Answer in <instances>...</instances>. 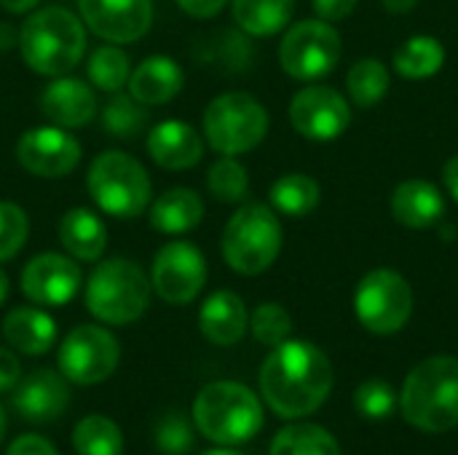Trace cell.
<instances>
[{"instance_id":"49","label":"cell","mask_w":458,"mask_h":455,"mask_svg":"<svg viewBox=\"0 0 458 455\" xmlns=\"http://www.w3.org/2000/svg\"><path fill=\"white\" fill-rule=\"evenodd\" d=\"M3 437H5V413L0 408V442H3Z\"/></svg>"},{"instance_id":"25","label":"cell","mask_w":458,"mask_h":455,"mask_svg":"<svg viewBox=\"0 0 458 455\" xmlns=\"http://www.w3.org/2000/svg\"><path fill=\"white\" fill-rule=\"evenodd\" d=\"M148 220L158 233L180 236L199 228V223L204 220V201L191 188H172L150 204Z\"/></svg>"},{"instance_id":"26","label":"cell","mask_w":458,"mask_h":455,"mask_svg":"<svg viewBox=\"0 0 458 455\" xmlns=\"http://www.w3.org/2000/svg\"><path fill=\"white\" fill-rule=\"evenodd\" d=\"M233 21L255 38H271L282 32L293 13L295 0H231Z\"/></svg>"},{"instance_id":"37","label":"cell","mask_w":458,"mask_h":455,"mask_svg":"<svg viewBox=\"0 0 458 455\" xmlns=\"http://www.w3.org/2000/svg\"><path fill=\"white\" fill-rule=\"evenodd\" d=\"M354 408L360 410V416H365L370 421H381V418L392 416V410L397 408L394 389L381 378H370V381L360 383V389L354 392Z\"/></svg>"},{"instance_id":"29","label":"cell","mask_w":458,"mask_h":455,"mask_svg":"<svg viewBox=\"0 0 458 455\" xmlns=\"http://www.w3.org/2000/svg\"><path fill=\"white\" fill-rule=\"evenodd\" d=\"M389 86H392V72L389 67L381 62V59H373V56H365L360 62H354L346 72V91H349V99L368 110V107H376L386 94H389Z\"/></svg>"},{"instance_id":"21","label":"cell","mask_w":458,"mask_h":455,"mask_svg":"<svg viewBox=\"0 0 458 455\" xmlns=\"http://www.w3.org/2000/svg\"><path fill=\"white\" fill-rule=\"evenodd\" d=\"M250 327L244 300L231 290L212 292L199 311V330L215 346H233Z\"/></svg>"},{"instance_id":"44","label":"cell","mask_w":458,"mask_h":455,"mask_svg":"<svg viewBox=\"0 0 458 455\" xmlns=\"http://www.w3.org/2000/svg\"><path fill=\"white\" fill-rule=\"evenodd\" d=\"M16 43H19V32L8 21H0V51H8Z\"/></svg>"},{"instance_id":"45","label":"cell","mask_w":458,"mask_h":455,"mask_svg":"<svg viewBox=\"0 0 458 455\" xmlns=\"http://www.w3.org/2000/svg\"><path fill=\"white\" fill-rule=\"evenodd\" d=\"M40 0H0V5L8 11V13H27L38 5Z\"/></svg>"},{"instance_id":"20","label":"cell","mask_w":458,"mask_h":455,"mask_svg":"<svg viewBox=\"0 0 458 455\" xmlns=\"http://www.w3.org/2000/svg\"><path fill=\"white\" fill-rule=\"evenodd\" d=\"M389 209L400 225L411 231H427L443 223L445 196L429 180H405L392 190Z\"/></svg>"},{"instance_id":"43","label":"cell","mask_w":458,"mask_h":455,"mask_svg":"<svg viewBox=\"0 0 458 455\" xmlns=\"http://www.w3.org/2000/svg\"><path fill=\"white\" fill-rule=\"evenodd\" d=\"M443 182H445L448 196L458 204V153L445 161V166H443Z\"/></svg>"},{"instance_id":"38","label":"cell","mask_w":458,"mask_h":455,"mask_svg":"<svg viewBox=\"0 0 458 455\" xmlns=\"http://www.w3.org/2000/svg\"><path fill=\"white\" fill-rule=\"evenodd\" d=\"M156 445L158 451L166 455H185L193 445V432L185 416L174 413L161 418V424L156 426Z\"/></svg>"},{"instance_id":"33","label":"cell","mask_w":458,"mask_h":455,"mask_svg":"<svg viewBox=\"0 0 458 455\" xmlns=\"http://www.w3.org/2000/svg\"><path fill=\"white\" fill-rule=\"evenodd\" d=\"M148 126V110L131 94H118L102 107V129L115 139H134Z\"/></svg>"},{"instance_id":"40","label":"cell","mask_w":458,"mask_h":455,"mask_svg":"<svg viewBox=\"0 0 458 455\" xmlns=\"http://www.w3.org/2000/svg\"><path fill=\"white\" fill-rule=\"evenodd\" d=\"M311 3H314V11H317L319 19H325V21H344L346 16L354 13L360 0H311Z\"/></svg>"},{"instance_id":"4","label":"cell","mask_w":458,"mask_h":455,"mask_svg":"<svg viewBox=\"0 0 458 455\" xmlns=\"http://www.w3.org/2000/svg\"><path fill=\"white\" fill-rule=\"evenodd\" d=\"M193 421L209 442L231 448L250 442L263 429V408L244 383L215 381L199 392L193 402Z\"/></svg>"},{"instance_id":"13","label":"cell","mask_w":458,"mask_h":455,"mask_svg":"<svg viewBox=\"0 0 458 455\" xmlns=\"http://www.w3.org/2000/svg\"><path fill=\"white\" fill-rule=\"evenodd\" d=\"M290 123L311 142H333L352 123V102L333 86H306L290 99Z\"/></svg>"},{"instance_id":"47","label":"cell","mask_w":458,"mask_h":455,"mask_svg":"<svg viewBox=\"0 0 458 455\" xmlns=\"http://www.w3.org/2000/svg\"><path fill=\"white\" fill-rule=\"evenodd\" d=\"M5 298H8V276L0 271V306L5 303Z\"/></svg>"},{"instance_id":"27","label":"cell","mask_w":458,"mask_h":455,"mask_svg":"<svg viewBox=\"0 0 458 455\" xmlns=\"http://www.w3.org/2000/svg\"><path fill=\"white\" fill-rule=\"evenodd\" d=\"M445 64V46L432 35H413L408 38L392 56V67L397 75L408 80H424L443 70Z\"/></svg>"},{"instance_id":"36","label":"cell","mask_w":458,"mask_h":455,"mask_svg":"<svg viewBox=\"0 0 458 455\" xmlns=\"http://www.w3.org/2000/svg\"><path fill=\"white\" fill-rule=\"evenodd\" d=\"M30 236V220L27 212L19 204L0 201V263L13 260Z\"/></svg>"},{"instance_id":"1","label":"cell","mask_w":458,"mask_h":455,"mask_svg":"<svg viewBox=\"0 0 458 455\" xmlns=\"http://www.w3.org/2000/svg\"><path fill=\"white\" fill-rule=\"evenodd\" d=\"M260 392L276 416L306 418L330 397L333 365L314 343L284 341L260 367Z\"/></svg>"},{"instance_id":"8","label":"cell","mask_w":458,"mask_h":455,"mask_svg":"<svg viewBox=\"0 0 458 455\" xmlns=\"http://www.w3.org/2000/svg\"><path fill=\"white\" fill-rule=\"evenodd\" d=\"M268 134V110L247 91H225L204 110V137L220 156L255 150Z\"/></svg>"},{"instance_id":"14","label":"cell","mask_w":458,"mask_h":455,"mask_svg":"<svg viewBox=\"0 0 458 455\" xmlns=\"http://www.w3.org/2000/svg\"><path fill=\"white\" fill-rule=\"evenodd\" d=\"M16 161L35 177H67L81 164V142L62 126H35L19 137Z\"/></svg>"},{"instance_id":"11","label":"cell","mask_w":458,"mask_h":455,"mask_svg":"<svg viewBox=\"0 0 458 455\" xmlns=\"http://www.w3.org/2000/svg\"><path fill=\"white\" fill-rule=\"evenodd\" d=\"M121 359L118 341L97 324H81L70 330L59 346V373L78 386H97L107 381Z\"/></svg>"},{"instance_id":"15","label":"cell","mask_w":458,"mask_h":455,"mask_svg":"<svg viewBox=\"0 0 458 455\" xmlns=\"http://www.w3.org/2000/svg\"><path fill=\"white\" fill-rule=\"evenodd\" d=\"M83 284L81 265L75 257L59 255V252H43L35 255L24 271H21V292L27 300L38 306H67Z\"/></svg>"},{"instance_id":"34","label":"cell","mask_w":458,"mask_h":455,"mask_svg":"<svg viewBox=\"0 0 458 455\" xmlns=\"http://www.w3.org/2000/svg\"><path fill=\"white\" fill-rule=\"evenodd\" d=\"M207 188L220 204H239L250 193V174L236 156H223L207 172Z\"/></svg>"},{"instance_id":"6","label":"cell","mask_w":458,"mask_h":455,"mask_svg":"<svg viewBox=\"0 0 458 455\" xmlns=\"http://www.w3.org/2000/svg\"><path fill=\"white\" fill-rule=\"evenodd\" d=\"M284 231L279 215L268 204H244L233 212L223 231V260L242 276L268 271L282 252Z\"/></svg>"},{"instance_id":"31","label":"cell","mask_w":458,"mask_h":455,"mask_svg":"<svg viewBox=\"0 0 458 455\" xmlns=\"http://www.w3.org/2000/svg\"><path fill=\"white\" fill-rule=\"evenodd\" d=\"M78 455H123V434L107 416H86L72 429Z\"/></svg>"},{"instance_id":"48","label":"cell","mask_w":458,"mask_h":455,"mask_svg":"<svg viewBox=\"0 0 458 455\" xmlns=\"http://www.w3.org/2000/svg\"><path fill=\"white\" fill-rule=\"evenodd\" d=\"M204 455H242L239 451H231V448H220V451H209V453Z\"/></svg>"},{"instance_id":"30","label":"cell","mask_w":458,"mask_h":455,"mask_svg":"<svg viewBox=\"0 0 458 455\" xmlns=\"http://www.w3.org/2000/svg\"><path fill=\"white\" fill-rule=\"evenodd\" d=\"M271 455H341V448L335 437L317 424H290L274 437Z\"/></svg>"},{"instance_id":"28","label":"cell","mask_w":458,"mask_h":455,"mask_svg":"<svg viewBox=\"0 0 458 455\" xmlns=\"http://www.w3.org/2000/svg\"><path fill=\"white\" fill-rule=\"evenodd\" d=\"M319 198H322L319 182L314 177H309V174H301V172L282 174L271 185V193H268L271 209L276 215H284V217H293V220L311 215L319 206Z\"/></svg>"},{"instance_id":"35","label":"cell","mask_w":458,"mask_h":455,"mask_svg":"<svg viewBox=\"0 0 458 455\" xmlns=\"http://www.w3.org/2000/svg\"><path fill=\"white\" fill-rule=\"evenodd\" d=\"M250 330H252V335H255L258 343L276 349L284 341H290V335H293V316L279 303H263V306H258L252 311Z\"/></svg>"},{"instance_id":"22","label":"cell","mask_w":458,"mask_h":455,"mask_svg":"<svg viewBox=\"0 0 458 455\" xmlns=\"http://www.w3.org/2000/svg\"><path fill=\"white\" fill-rule=\"evenodd\" d=\"M185 86L182 67L169 56H148L129 75V94L145 107L172 102Z\"/></svg>"},{"instance_id":"2","label":"cell","mask_w":458,"mask_h":455,"mask_svg":"<svg viewBox=\"0 0 458 455\" xmlns=\"http://www.w3.org/2000/svg\"><path fill=\"white\" fill-rule=\"evenodd\" d=\"M16 46L32 72L59 78L81 64L86 54V27L72 11L62 5H46L27 16Z\"/></svg>"},{"instance_id":"41","label":"cell","mask_w":458,"mask_h":455,"mask_svg":"<svg viewBox=\"0 0 458 455\" xmlns=\"http://www.w3.org/2000/svg\"><path fill=\"white\" fill-rule=\"evenodd\" d=\"M21 378V365L13 351L0 349V392H11Z\"/></svg>"},{"instance_id":"46","label":"cell","mask_w":458,"mask_h":455,"mask_svg":"<svg viewBox=\"0 0 458 455\" xmlns=\"http://www.w3.org/2000/svg\"><path fill=\"white\" fill-rule=\"evenodd\" d=\"M381 3L389 13H411L419 5V0H381Z\"/></svg>"},{"instance_id":"7","label":"cell","mask_w":458,"mask_h":455,"mask_svg":"<svg viewBox=\"0 0 458 455\" xmlns=\"http://www.w3.org/2000/svg\"><path fill=\"white\" fill-rule=\"evenodd\" d=\"M86 188L91 201L118 220L140 217L150 206L153 196V182L145 166L123 150L99 153L89 166Z\"/></svg>"},{"instance_id":"17","label":"cell","mask_w":458,"mask_h":455,"mask_svg":"<svg viewBox=\"0 0 458 455\" xmlns=\"http://www.w3.org/2000/svg\"><path fill=\"white\" fill-rule=\"evenodd\" d=\"M11 402L27 424H51L67 410V378L54 370H35L27 378H19Z\"/></svg>"},{"instance_id":"23","label":"cell","mask_w":458,"mask_h":455,"mask_svg":"<svg viewBox=\"0 0 458 455\" xmlns=\"http://www.w3.org/2000/svg\"><path fill=\"white\" fill-rule=\"evenodd\" d=\"M59 241L70 257L94 263L107 249V225L97 212L86 206H75L64 212L59 220Z\"/></svg>"},{"instance_id":"32","label":"cell","mask_w":458,"mask_h":455,"mask_svg":"<svg viewBox=\"0 0 458 455\" xmlns=\"http://www.w3.org/2000/svg\"><path fill=\"white\" fill-rule=\"evenodd\" d=\"M86 72H89L91 86H97V88H102L107 94H115V91H121L129 83L131 59L118 46H99L89 56Z\"/></svg>"},{"instance_id":"12","label":"cell","mask_w":458,"mask_h":455,"mask_svg":"<svg viewBox=\"0 0 458 455\" xmlns=\"http://www.w3.org/2000/svg\"><path fill=\"white\" fill-rule=\"evenodd\" d=\"M150 284L164 303L188 306L207 284V260L188 241H169L158 249L150 271Z\"/></svg>"},{"instance_id":"5","label":"cell","mask_w":458,"mask_h":455,"mask_svg":"<svg viewBox=\"0 0 458 455\" xmlns=\"http://www.w3.org/2000/svg\"><path fill=\"white\" fill-rule=\"evenodd\" d=\"M150 306L148 274L126 257L99 263L86 282V308L105 324H131Z\"/></svg>"},{"instance_id":"42","label":"cell","mask_w":458,"mask_h":455,"mask_svg":"<svg viewBox=\"0 0 458 455\" xmlns=\"http://www.w3.org/2000/svg\"><path fill=\"white\" fill-rule=\"evenodd\" d=\"M228 0H177V5L193 19H212L225 8Z\"/></svg>"},{"instance_id":"10","label":"cell","mask_w":458,"mask_h":455,"mask_svg":"<svg viewBox=\"0 0 458 455\" xmlns=\"http://www.w3.org/2000/svg\"><path fill=\"white\" fill-rule=\"evenodd\" d=\"M344 54L341 32L333 21L306 19L293 24L279 43V64L295 80H317L335 70Z\"/></svg>"},{"instance_id":"19","label":"cell","mask_w":458,"mask_h":455,"mask_svg":"<svg viewBox=\"0 0 458 455\" xmlns=\"http://www.w3.org/2000/svg\"><path fill=\"white\" fill-rule=\"evenodd\" d=\"M148 153L150 158L169 172H185L193 169L204 156V139L201 134L185 123V121H161L148 134Z\"/></svg>"},{"instance_id":"16","label":"cell","mask_w":458,"mask_h":455,"mask_svg":"<svg viewBox=\"0 0 458 455\" xmlns=\"http://www.w3.org/2000/svg\"><path fill=\"white\" fill-rule=\"evenodd\" d=\"M83 24L107 43H134L153 24V0H78Z\"/></svg>"},{"instance_id":"18","label":"cell","mask_w":458,"mask_h":455,"mask_svg":"<svg viewBox=\"0 0 458 455\" xmlns=\"http://www.w3.org/2000/svg\"><path fill=\"white\" fill-rule=\"evenodd\" d=\"M38 105H40V113L54 126H62V129H81L99 110L91 86L81 78H67V75L54 78L43 88Z\"/></svg>"},{"instance_id":"3","label":"cell","mask_w":458,"mask_h":455,"mask_svg":"<svg viewBox=\"0 0 458 455\" xmlns=\"http://www.w3.org/2000/svg\"><path fill=\"white\" fill-rule=\"evenodd\" d=\"M403 416L411 426L440 434L458 426V359L429 357L411 370L403 386Z\"/></svg>"},{"instance_id":"39","label":"cell","mask_w":458,"mask_h":455,"mask_svg":"<svg viewBox=\"0 0 458 455\" xmlns=\"http://www.w3.org/2000/svg\"><path fill=\"white\" fill-rule=\"evenodd\" d=\"M5 455H59V453H56V448H54L46 437H40V434H21V437H16V440L8 445Z\"/></svg>"},{"instance_id":"9","label":"cell","mask_w":458,"mask_h":455,"mask_svg":"<svg viewBox=\"0 0 458 455\" xmlns=\"http://www.w3.org/2000/svg\"><path fill=\"white\" fill-rule=\"evenodd\" d=\"M354 314L373 335L400 333L413 314V290L392 268H376L362 276L354 292Z\"/></svg>"},{"instance_id":"24","label":"cell","mask_w":458,"mask_h":455,"mask_svg":"<svg viewBox=\"0 0 458 455\" xmlns=\"http://www.w3.org/2000/svg\"><path fill=\"white\" fill-rule=\"evenodd\" d=\"M3 338L19 354L40 357L56 343V322L43 308L21 306L3 319Z\"/></svg>"}]
</instances>
